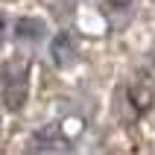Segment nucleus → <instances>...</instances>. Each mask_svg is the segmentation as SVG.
<instances>
[{
  "label": "nucleus",
  "mask_w": 155,
  "mask_h": 155,
  "mask_svg": "<svg viewBox=\"0 0 155 155\" xmlns=\"http://www.w3.org/2000/svg\"><path fill=\"white\" fill-rule=\"evenodd\" d=\"M15 29H18L21 38H26V35H29V38H41V35H44V24L35 21V18H21Z\"/></svg>",
  "instance_id": "nucleus-1"
},
{
  "label": "nucleus",
  "mask_w": 155,
  "mask_h": 155,
  "mask_svg": "<svg viewBox=\"0 0 155 155\" xmlns=\"http://www.w3.org/2000/svg\"><path fill=\"white\" fill-rule=\"evenodd\" d=\"M53 56L59 59L61 68H68V64H70V44H68V38H64V35L53 41Z\"/></svg>",
  "instance_id": "nucleus-2"
},
{
  "label": "nucleus",
  "mask_w": 155,
  "mask_h": 155,
  "mask_svg": "<svg viewBox=\"0 0 155 155\" xmlns=\"http://www.w3.org/2000/svg\"><path fill=\"white\" fill-rule=\"evenodd\" d=\"M129 3H132V0H111L114 9H123V6H129Z\"/></svg>",
  "instance_id": "nucleus-3"
},
{
  "label": "nucleus",
  "mask_w": 155,
  "mask_h": 155,
  "mask_svg": "<svg viewBox=\"0 0 155 155\" xmlns=\"http://www.w3.org/2000/svg\"><path fill=\"white\" fill-rule=\"evenodd\" d=\"M152 61H155V50H152Z\"/></svg>",
  "instance_id": "nucleus-4"
},
{
  "label": "nucleus",
  "mask_w": 155,
  "mask_h": 155,
  "mask_svg": "<svg viewBox=\"0 0 155 155\" xmlns=\"http://www.w3.org/2000/svg\"><path fill=\"white\" fill-rule=\"evenodd\" d=\"M0 29H3V24H0Z\"/></svg>",
  "instance_id": "nucleus-5"
}]
</instances>
